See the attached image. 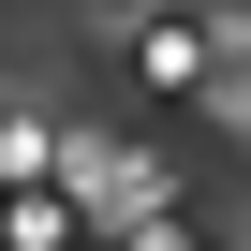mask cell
Returning a JSON list of instances; mask_svg holds the SVG:
<instances>
[{
    "label": "cell",
    "instance_id": "6da1fadb",
    "mask_svg": "<svg viewBox=\"0 0 251 251\" xmlns=\"http://www.w3.org/2000/svg\"><path fill=\"white\" fill-rule=\"evenodd\" d=\"M133 59H148V89H222V59H207L192 15H133Z\"/></svg>",
    "mask_w": 251,
    "mask_h": 251
}]
</instances>
